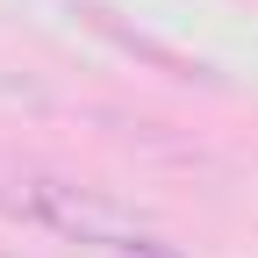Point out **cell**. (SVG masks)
Returning <instances> with one entry per match:
<instances>
[{
  "label": "cell",
  "mask_w": 258,
  "mask_h": 258,
  "mask_svg": "<svg viewBox=\"0 0 258 258\" xmlns=\"http://www.w3.org/2000/svg\"><path fill=\"white\" fill-rule=\"evenodd\" d=\"M0 201H8L15 215H36V222H50V230H72V237H101L108 222H115L101 201H86L79 186L43 179V172H22V179H15V194L0 186Z\"/></svg>",
  "instance_id": "obj_1"
},
{
  "label": "cell",
  "mask_w": 258,
  "mask_h": 258,
  "mask_svg": "<svg viewBox=\"0 0 258 258\" xmlns=\"http://www.w3.org/2000/svg\"><path fill=\"white\" fill-rule=\"evenodd\" d=\"M129 258H158V251H129Z\"/></svg>",
  "instance_id": "obj_2"
}]
</instances>
